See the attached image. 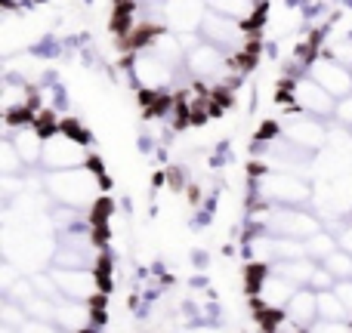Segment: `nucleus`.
Masks as SVG:
<instances>
[{
  "instance_id": "obj_1",
  "label": "nucleus",
  "mask_w": 352,
  "mask_h": 333,
  "mask_svg": "<svg viewBox=\"0 0 352 333\" xmlns=\"http://www.w3.org/2000/svg\"><path fill=\"white\" fill-rule=\"evenodd\" d=\"M43 188L59 207L90 210L102 198V176L93 164L74 170H56V173H43Z\"/></svg>"
},
{
  "instance_id": "obj_2",
  "label": "nucleus",
  "mask_w": 352,
  "mask_h": 333,
  "mask_svg": "<svg viewBox=\"0 0 352 333\" xmlns=\"http://www.w3.org/2000/svg\"><path fill=\"white\" fill-rule=\"evenodd\" d=\"M250 225L256 231H269L278 238H297L309 241L312 235L322 231V219L303 207H278V204H260L250 216Z\"/></svg>"
},
{
  "instance_id": "obj_3",
  "label": "nucleus",
  "mask_w": 352,
  "mask_h": 333,
  "mask_svg": "<svg viewBox=\"0 0 352 333\" xmlns=\"http://www.w3.org/2000/svg\"><path fill=\"white\" fill-rule=\"evenodd\" d=\"M179 68L176 62L164 59L161 53H155L152 47H140L130 59V74H133V84L140 90L152 93V96H161V93H170L179 80Z\"/></svg>"
},
{
  "instance_id": "obj_4",
  "label": "nucleus",
  "mask_w": 352,
  "mask_h": 333,
  "mask_svg": "<svg viewBox=\"0 0 352 333\" xmlns=\"http://www.w3.org/2000/svg\"><path fill=\"white\" fill-rule=\"evenodd\" d=\"M256 200L260 204H278V207H306L312 200V185L306 176L297 173H272L260 170L254 179Z\"/></svg>"
},
{
  "instance_id": "obj_5",
  "label": "nucleus",
  "mask_w": 352,
  "mask_h": 333,
  "mask_svg": "<svg viewBox=\"0 0 352 333\" xmlns=\"http://www.w3.org/2000/svg\"><path fill=\"white\" fill-rule=\"evenodd\" d=\"M41 164L47 173H56V170H74V167L93 164V154H90V146L84 142V136H78L72 127H56L43 139Z\"/></svg>"
},
{
  "instance_id": "obj_6",
  "label": "nucleus",
  "mask_w": 352,
  "mask_h": 333,
  "mask_svg": "<svg viewBox=\"0 0 352 333\" xmlns=\"http://www.w3.org/2000/svg\"><path fill=\"white\" fill-rule=\"evenodd\" d=\"M198 37L213 47H219L223 53H229L232 59H241L250 47V28L244 22H235L229 16H219V12L207 10L204 22L198 28Z\"/></svg>"
},
{
  "instance_id": "obj_7",
  "label": "nucleus",
  "mask_w": 352,
  "mask_h": 333,
  "mask_svg": "<svg viewBox=\"0 0 352 333\" xmlns=\"http://www.w3.org/2000/svg\"><path fill=\"white\" fill-rule=\"evenodd\" d=\"M275 130H278L287 142H294L297 148H303V152H309V154H318L322 148H328L331 130L324 127L322 117L303 115V111H291V115L281 117Z\"/></svg>"
},
{
  "instance_id": "obj_8",
  "label": "nucleus",
  "mask_w": 352,
  "mask_h": 333,
  "mask_svg": "<svg viewBox=\"0 0 352 333\" xmlns=\"http://www.w3.org/2000/svg\"><path fill=\"white\" fill-rule=\"evenodd\" d=\"M285 99L291 102L294 111H303V115L322 117V121H324V117H334V108H337V99L331 96L322 84H316L309 74H303V78L294 80V84L287 87Z\"/></svg>"
},
{
  "instance_id": "obj_9",
  "label": "nucleus",
  "mask_w": 352,
  "mask_h": 333,
  "mask_svg": "<svg viewBox=\"0 0 352 333\" xmlns=\"http://www.w3.org/2000/svg\"><path fill=\"white\" fill-rule=\"evenodd\" d=\"M303 71L309 74L316 84H322L334 99H343L352 93V68L343 65V62H337L334 56H328V53L312 56V59L306 62Z\"/></svg>"
},
{
  "instance_id": "obj_10",
  "label": "nucleus",
  "mask_w": 352,
  "mask_h": 333,
  "mask_svg": "<svg viewBox=\"0 0 352 333\" xmlns=\"http://www.w3.org/2000/svg\"><path fill=\"white\" fill-rule=\"evenodd\" d=\"M161 16H164L167 28L176 34H198L207 16V0H164Z\"/></svg>"
},
{
  "instance_id": "obj_11",
  "label": "nucleus",
  "mask_w": 352,
  "mask_h": 333,
  "mask_svg": "<svg viewBox=\"0 0 352 333\" xmlns=\"http://www.w3.org/2000/svg\"><path fill=\"white\" fill-rule=\"evenodd\" d=\"M6 139L12 142V148H16L19 158L25 161V167L41 164L43 139H47V133H43L34 121H25V124H12V127H6Z\"/></svg>"
},
{
  "instance_id": "obj_12",
  "label": "nucleus",
  "mask_w": 352,
  "mask_h": 333,
  "mask_svg": "<svg viewBox=\"0 0 352 333\" xmlns=\"http://www.w3.org/2000/svg\"><path fill=\"white\" fill-rule=\"evenodd\" d=\"M287 315L294 318L297 324H303L306 330L312 328V324L318 321V293L312 290V287H300L297 293H294V299L287 303Z\"/></svg>"
},
{
  "instance_id": "obj_13",
  "label": "nucleus",
  "mask_w": 352,
  "mask_h": 333,
  "mask_svg": "<svg viewBox=\"0 0 352 333\" xmlns=\"http://www.w3.org/2000/svg\"><path fill=\"white\" fill-rule=\"evenodd\" d=\"M207 10L219 12V16H229V19H235V22L250 25L256 19L260 0H207Z\"/></svg>"
},
{
  "instance_id": "obj_14",
  "label": "nucleus",
  "mask_w": 352,
  "mask_h": 333,
  "mask_svg": "<svg viewBox=\"0 0 352 333\" xmlns=\"http://www.w3.org/2000/svg\"><path fill=\"white\" fill-rule=\"evenodd\" d=\"M269 268H275V272L281 275V278H287L291 284H297V287H309V281H312V275H316V260H309V256H303V260H291V262H275V266H269Z\"/></svg>"
},
{
  "instance_id": "obj_15",
  "label": "nucleus",
  "mask_w": 352,
  "mask_h": 333,
  "mask_svg": "<svg viewBox=\"0 0 352 333\" xmlns=\"http://www.w3.org/2000/svg\"><path fill=\"white\" fill-rule=\"evenodd\" d=\"M318 318H322V321H352L349 309L343 306V299L337 297V290L318 293Z\"/></svg>"
},
{
  "instance_id": "obj_16",
  "label": "nucleus",
  "mask_w": 352,
  "mask_h": 333,
  "mask_svg": "<svg viewBox=\"0 0 352 333\" xmlns=\"http://www.w3.org/2000/svg\"><path fill=\"white\" fill-rule=\"evenodd\" d=\"M340 247V241H337L331 231H318V235H312L309 241H306V250H309V260H328L334 250Z\"/></svg>"
},
{
  "instance_id": "obj_17",
  "label": "nucleus",
  "mask_w": 352,
  "mask_h": 333,
  "mask_svg": "<svg viewBox=\"0 0 352 333\" xmlns=\"http://www.w3.org/2000/svg\"><path fill=\"white\" fill-rule=\"evenodd\" d=\"M322 266L328 268V272L334 275L337 281L352 278V253H349V250H343V247H337L334 253L328 256V260H322Z\"/></svg>"
},
{
  "instance_id": "obj_18",
  "label": "nucleus",
  "mask_w": 352,
  "mask_h": 333,
  "mask_svg": "<svg viewBox=\"0 0 352 333\" xmlns=\"http://www.w3.org/2000/svg\"><path fill=\"white\" fill-rule=\"evenodd\" d=\"M328 56H334L337 62L352 68V31H340V34L328 37Z\"/></svg>"
},
{
  "instance_id": "obj_19",
  "label": "nucleus",
  "mask_w": 352,
  "mask_h": 333,
  "mask_svg": "<svg viewBox=\"0 0 352 333\" xmlns=\"http://www.w3.org/2000/svg\"><path fill=\"white\" fill-rule=\"evenodd\" d=\"M0 321H3L6 328H19V330H22V324L28 321V312H25L22 303L3 297V303H0Z\"/></svg>"
},
{
  "instance_id": "obj_20",
  "label": "nucleus",
  "mask_w": 352,
  "mask_h": 333,
  "mask_svg": "<svg viewBox=\"0 0 352 333\" xmlns=\"http://www.w3.org/2000/svg\"><path fill=\"white\" fill-rule=\"evenodd\" d=\"M22 167H25V161L19 158V152L12 148V142L3 139V146H0V170H3V176H19Z\"/></svg>"
},
{
  "instance_id": "obj_21",
  "label": "nucleus",
  "mask_w": 352,
  "mask_h": 333,
  "mask_svg": "<svg viewBox=\"0 0 352 333\" xmlns=\"http://www.w3.org/2000/svg\"><path fill=\"white\" fill-rule=\"evenodd\" d=\"M309 287H312L316 293H322V290H334V287H337V278H334V275H331L324 266H318V268H316V275H312V281H309Z\"/></svg>"
},
{
  "instance_id": "obj_22",
  "label": "nucleus",
  "mask_w": 352,
  "mask_h": 333,
  "mask_svg": "<svg viewBox=\"0 0 352 333\" xmlns=\"http://www.w3.org/2000/svg\"><path fill=\"white\" fill-rule=\"evenodd\" d=\"M334 124H340V127L352 130V93H349V96H343V99H337Z\"/></svg>"
},
{
  "instance_id": "obj_23",
  "label": "nucleus",
  "mask_w": 352,
  "mask_h": 333,
  "mask_svg": "<svg viewBox=\"0 0 352 333\" xmlns=\"http://www.w3.org/2000/svg\"><path fill=\"white\" fill-rule=\"evenodd\" d=\"M22 333H65L56 321H41V318H28L22 324Z\"/></svg>"
},
{
  "instance_id": "obj_24",
  "label": "nucleus",
  "mask_w": 352,
  "mask_h": 333,
  "mask_svg": "<svg viewBox=\"0 0 352 333\" xmlns=\"http://www.w3.org/2000/svg\"><path fill=\"white\" fill-rule=\"evenodd\" d=\"M309 333H352V328H349V321H322L318 318L309 328Z\"/></svg>"
},
{
  "instance_id": "obj_25",
  "label": "nucleus",
  "mask_w": 352,
  "mask_h": 333,
  "mask_svg": "<svg viewBox=\"0 0 352 333\" xmlns=\"http://www.w3.org/2000/svg\"><path fill=\"white\" fill-rule=\"evenodd\" d=\"M0 272H3V278H0V290L6 293V290H10V287L19 281V268H16V262H10V260H6L3 266H0Z\"/></svg>"
},
{
  "instance_id": "obj_26",
  "label": "nucleus",
  "mask_w": 352,
  "mask_h": 333,
  "mask_svg": "<svg viewBox=\"0 0 352 333\" xmlns=\"http://www.w3.org/2000/svg\"><path fill=\"white\" fill-rule=\"evenodd\" d=\"M337 297L343 299V306L349 309V315H352V278H346V281H337Z\"/></svg>"
},
{
  "instance_id": "obj_27",
  "label": "nucleus",
  "mask_w": 352,
  "mask_h": 333,
  "mask_svg": "<svg viewBox=\"0 0 352 333\" xmlns=\"http://www.w3.org/2000/svg\"><path fill=\"white\" fill-rule=\"evenodd\" d=\"M0 333H22L19 328H6V324H0Z\"/></svg>"
},
{
  "instance_id": "obj_28",
  "label": "nucleus",
  "mask_w": 352,
  "mask_h": 333,
  "mask_svg": "<svg viewBox=\"0 0 352 333\" xmlns=\"http://www.w3.org/2000/svg\"><path fill=\"white\" fill-rule=\"evenodd\" d=\"M136 3H148V6H161L164 0H136Z\"/></svg>"
}]
</instances>
